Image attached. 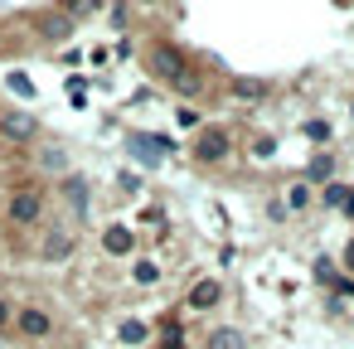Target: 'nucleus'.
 I'll use <instances>...</instances> for the list:
<instances>
[{"mask_svg":"<svg viewBox=\"0 0 354 349\" xmlns=\"http://www.w3.org/2000/svg\"><path fill=\"white\" fill-rule=\"evenodd\" d=\"M146 64H151V73L160 78V83H180V78H189V59L175 49V44H165V39H156L151 49H146Z\"/></svg>","mask_w":354,"mask_h":349,"instance_id":"nucleus-1","label":"nucleus"},{"mask_svg":"<svg viewBox=\"0 0 354 349\" xmlns=\"http://www.w3.org/2000/svg\"><path fill=\"white\" fill-rule=\"evenodd\" d=\"M6 218H10L15 228H35V223L44 218V194H39V185H15V194H10V204H6Z\"/></svg>","mask_w":354,"mask_h":349,"instance_id":"nucleus-2","label":"nucleus"},{"mask_svg":"<svg viewBox=\"0 0 354 349\" xmlns=\"http://www.w3.org/2000/svg\"><path fill=\"white\" fill-rule=\"evenodd\" d=\"M228 151H233V136H228V126H199V136H194V160L199 165H218V160H228Z\"/></svg>","mask_w":354,"mask_h":349,"instance_id":"nucleus-3","label":"nucleus"},{"mask_svg":"<svg viewBox=\"0 0 354 349\" xmlns=\"http://www.w3.org/2000/svg\"><path fill=\"white\" fill-rule=\"evenodd\" d=\"M15 330L25 339H49L54 334V315L44 305H15Z\"/></svg>","mask_w":354,"mask_h":349,"instance_id":"nucleus-4","label":"nucleus"},{"mask_svg":"<svg viewBox=\"0 0 354 349\" xmlns=\"http://www.w3.org/2000/svg\"><path fill=\"white\" fill-rule=\"evenodd\" d=\"M0 136L15 141V146H25V141L39 136V117L35 112H0Z\"/></svg>","mask_w":354,"mask_h":349,"instance_id":"nucleus-5","label":"nucleus"},{"mask_svg":"<svg viewBox=\"0 0 354 349\" xmlns=\"http://www.w3.org/2000/svg\"><path fill=\"white\" fill-rule=\"evenodd\" d=\"M73 252H78V238H73L68 228H49L44 243H39V257H44V262H68Z\"/></svg>","mask_w":354,"mask_h":349,"instance_id":"nucleus-6","label":"nucleus"},{"mask_svg":"<svg viewBox=\"0 0 354 349\" xmlns=\"http://www.w3.org/2000/svg\"><path fill=\"white\" fill-rule=\"evenodd\" d=\"M189 310H214L218 301H223V281L218 276H199V281H189Z\"/></svg>","mask_w":354,"mask_h":349,"instance_id":"nucleus-7","label":"nucleus"},{"mask_svg":"<svg viewBox=\"0 0 354 349\" xmlns=\"http://www.w3.org/2000/svg\"><path fill=\"white\" fill-rule=\"evenodd\" d=\"M73 35H78V20H68L64 10H59V15H44V20H39V39H44V44H68Z\"/></svg>","mask_w":354,"mask_h":349,"instance_id":"nucleus-8","label":"nucleus"},{"mask_svg":"<svg viewBox=\"0 0 354 349\" xmlns=\"http://www.w3.org/2000/svg\"><path fill=\"white\" fill-rule=\"evenodd\" d=\"M102 247H107V252H112V257H127V252H131V247H136V233H131V228H127V223H112V228H107V233H102Z\"/></svg>","mask_w":354,"mask_h":349,"instance_id":"nucleus-9","label":"nucleus"},{"mask_svg":"<svg viewBox=\"0 0 354 349\" xmlns=\"http://www.w3.org/2000/svg\"><path fill=\"white\" fill-rule=\"evenodd\" d=\"M238 102H262L267 93H272V83L267 78H233V88H228Z\"/></svg>","mask_w":354,"mask_h":349,"instance_id":"nucleus-10","label":"nucleus"},{"mask_svg":"<svg viewBox=\"0 0 354 349\" xmlns=\"http://www.w3.org/2000/svg\"><path fill=\"white\" fill-rule=\"evenodd\" d=\"M117 339L131 344V349H141V344L151 339V325H146V320H122V325H117Z\"/></svg>","mask_w":354,"mask_h":349,"instance_id":"nucleus-11","label":"nucleus"},{"mask_svg":"<svg viewBox=\"0 0 354 349\" xmlns=\"http://www.w3.org/2000/svg\"><path fill=\"white\" fill-rule=\"evenodd\" d=\"M64 199L83 214V209H88V180H83V175H68V180H64Z\"/></svg>","mask_w":354,"mask_h":349,"instance_id":"nucleus-12","label":"nucleus"},{"mask_svg":"<svg viewBox=\"0 0 354 349\" xmlns=\"http://www.w3.org/2000/svg\"><path fill=\"white\" fill-rule=\"evenodd\" d=\"M209 349H243V330H233V325L214 330V334H209Z\"/></svg>","mask_w":354,"mask_h":349,"instance_id":"nucleus-13","label":"nucleus"},{"mask_svg":"<svg viewBox=\"0 0 354 349\" xmlns=\"http://www.w3.org/2000/svg\"><path fill=\"white\" fill-rule=\"evenodd\" d=\"M102 10V0H64V15L68 20H88V15H97Z\"/></svg>","mask_w":354,"mask_h":349,"instance_id":"nucleus-14","label":"nucleus"},{"mask_svg":"<svg viewBox=\"0 0 354 349\" xmlns=\"http://www.w3.org/2000/svg\"><path fill=\"white\" fill-rule=\"evenodd\" d=\"M131 281H136V286H156V281H160V267H156L151 257H141V262L131 267Z\"/></svg>","mask_w":354,"mask_h":349,"instance_id":"nucleus-15","label":"nucleus"},{"mask_svg":"<svg viewBox=\"0 0 354 349\" xmlns=\"http://www.w3.org/2000/svg\"><path fill=\"white\" fill-rule=\"evenodd\" d=\"M306 204H310V185H291V189H286V209H291V214H301Z\"/></svg>","mask_w":354,"mask_h":349,"instance_id":"nucleus-16","label":"nucleus"},{"mask_svg":"<svg viewBox=\"0 0 354 349\" xmlns=\"http://www.w3.org/2000/svg\"><path fill=\"white\" fill-rule=\"evenodd\" d=\"M6 83H10V93H15V97H35V83H30L25 73H10Z\"/></svg>","mask_w":354,"mask_h":349,"instance_id":"nucleus-17","label":"nucleus"},{"mask_svg":"<svg viewBox=\"0 0 354 349\" xmlns=\"http://www.w3.org/2000/svg\"><path fill=\"white\" fill-rule=\"evenodd\" d=\"M15 325V301H6V296H0V334H6Z\"/></svg>","mask_w":354,"mask_h":349,"instance_id":"nucleus-18","label":"nucleus"},{"mask_svg":"<svg viewBox=\"0 0 354 349\" xmlns=\"http://www.w3.org/2000/svg\"><path fill=\"white\" fill-rule=\"evenodd\" d=\"M330 170H335V160H330V155H315V160H310V180H325Z\"/></svg>","mask_w":354,"mask_h":349,"instance_id":"nucleus-19","label":"nucleus"},{"mask_svg":"<svg viewBox=\"0 0 354 349\" xmlns=\"http://www.w3.org/2000/svg\"><path fill=\"white\" fill-rule=\"evenodd\" d=\"M175 122H180V126H194V131H199V112H194V107H180V112H175Z\"/></svg>","mask_w":354,"mask_h":349,"instance_id":"nucleus-20","label":"nucleus"},{"mask_svg":"<svg viewBox=\"0 0 354 349\" xmlns=\"http://www.w3.org/2000/svg\"><path fill=\"white\" fill-rule=\"evenodd\" d=\"M306 136H315V141H325V136H330V126H325V122H306Z\"/></svg>","mask_w":354,"mask_h":349,"instance_id":"nucleus-21","label":"nucleus"},{"mask_svg":"<svg viewBox=\"0 0 354 349\" xmlns=\"http://www.w3.org/2000/svg\"><path fill=\"white\" fill-rule=\"evenodd\" d=\"M44 165H49V170H64L68 160H64V151H44Z\"/></svg>","mask_w":354,"mask_h":349,"instance_id":"nucleus-22","label":"nucleus"},{"mask_svg":"<svg viewBox=\"0 0 354 349\" xmlns=\"http://www.w3.org/2000/svg\"><path fill=\"white\" fill-rule=\"evenodd\" d=\"M325 204H344V185H325Z\"/></svg>","mask_w":354,"mask_h":349,"instance_id":"nucleus-23","label":"nucleus"},{"mask_svg":"<svg viewBox=\"0 0 354 349\" xmlns=\"http://www.w3.org/2000/svg\"><path fill=\"white\" fill-rule=\"evenodd\" d=\"M272 151H277V146H272V141H267V136H262V141H257V146H252V155H257V160H267V155H272Z\"/></svg>","mask_w":354,"mask_h":349,"instance_id":"nucleus-24","label":"nucleus"},{"mask_svg":"<svg viewBox=\"0 0 354 349\" xmlns=\"http://www.w3.org/2000/svg\"><path fill=\"white\" fill-rule=\"evenodd\" d=\"M160 349H185V334H180V330H170V334H165V344H160Z\"/></svg>","mask_w":354,"mask_h":349,"instance_id":"nucleus-25","label":"nucleus"},{"mask_svg":"<svg viewBox=\"0 0 354 349\" xmlns=\"http://www.w3.org/2000/svg\"><path fill=\"white\" fill-rule=\"evenodd\" d=\"M131 6H156V0H131Z\"/></svg>","mask_w":354,"mask_h":349,"instance_id":"nucleus-26","label":"nucleus"},{"mask_svg":"<svg viewBox=\"0 0 354 349\" xmlns=\"http://www.w3.org/2000/svg\"><path fill=\"white\" fill-rule=\"evenodd\" d=\"M349 262H354V243H349Z\"/></svg>","mask_w":354,"mask_h":349,"instance_id":"nucleus-27","label":"nucleus"}]
</instances>
